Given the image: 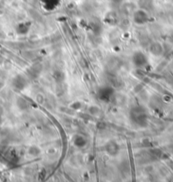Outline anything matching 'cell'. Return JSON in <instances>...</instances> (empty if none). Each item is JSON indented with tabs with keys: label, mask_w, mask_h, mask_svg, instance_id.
I'll list each match as a JSON object with an SVG mask.
<instances>
[{
	"label": "cell",
	"mask_w": 173,
	"mask_h": 182,
	"mask_svg": "<svg viewBox=\"0 0 173 182\" xmlns=\"http://www.w3.org/2000/svg\"><path fill=\"white\" fill-rule=\"evenodd\" d=\"M130 119L135 125L144 127L148 121V114L144 106L136 105L130 111Z\"/></svg>",
	"instance_id": "obj_1"
},
{
	"label": "cell",
	"mask_w": 173,
	"mask_h": 182,
	"mask_svg": "<svg viewBox=\"0 0 173 182\" xmlns=\"http://www.w3.org/2000/svg\"><path fill=\"white\" fill-rule=\"evenodd\" d=\"M114 95V90L110 87H102L98 91V96L103 101H109Z\"/></svg>",
	"instance_id": "obj_2"
},
{
	"label": "cell",
	"mask_w": 173,
	"mask_h": 182,
	"mask_svg": "<svg viewBox=\"0 0 173 182\" xmlns=\"http://www.w3.org/2000/svg\"><path fill=\"white\" fill-rule=\"evenodd\" d=\"M133 62L137 67H144L148 63V59L142 52H136L133 56Z\"/></svg>",
	"instance_id": "obj_3"
},
{
	"label": "cell",
	"mask_w": 173,
	"mask_h": 182,
	"mask_svg": "<svg viewBox=\"0 0 173 182\" xmlns=\"http://www.w3.org/2000/svg\"><path fill=\"white\" fill-rule=\"evenodd\" d=\"M105 149L107 153L110 156H116L119 152V146L117 145L116 142L115 141L108 142L105 146Z\"/></svg>",
	"instance_id": "obj_4"
},
{
	"label": "cell",
	"mask_w": 173,
	"mask_h": 182,
	"mask_svg": "<svg viewBox=\"0 0 173 182\" xmlns=\"http://www.w3.org/2000/svg\"><path fill=\"white\" fill-rule=\"evenodd\" d=\"M12 84L17 89H23L26 86V80L22 76H17L13 79Z\"/></svg>",
	"instance_id": "obj_5"
},
{
	"label": "cell",
	"mask_w": 173,
	"mask_h": 182,
	"mask_svg": "<svg viewBox=\"0 0 173 182\" xmlns=\"http://www.w3.org/2000/svg\"><path fill=\"white\" fill-rule=\"evenodd\" d=\"M74 144L75 146H77V147H83L85 146V145L87 144V141L83 136H81V135H77L74 139Z\"/></svg>",
	"instance_id": "obj_6"
}]
</instances>
